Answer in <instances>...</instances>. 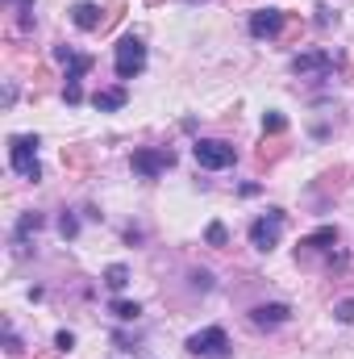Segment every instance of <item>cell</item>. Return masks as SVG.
I'll return each instance as SVG.
<instances>
[{
    "label": "cell",
    "mask_w": 354,
    "mask_h": 359,
    "mask_svg": "<svg viewBox=\"0 0 354 359\" xmlns=\"http://www.w3.org/2000/svg\"><path fill=\"white\" fill-rule=\"evenodd\" d=\"M8 163L21 180H42V163H38V138L34 134H13L8 138Z\"/></svg>",
    "instance_id": "6da1fadb"
},
{
    "label": "cell",
    "mask_w": 354,
    "mask_h": 359,
    "mask_svg": "<svg viewBox=\"0 0 354 359\" xmlns=\"http://www.w3.org/2000/svg\"><path fill=\"white\" fill-rule=\"evenodd\" d=\"M192 155H196V163H200L204 172H225V168H234V159H238V151H234L229 142H221V138H200V142L192 147Z\"/></svg>",
    "instance_id": "7a4b0ae2"
},
{
    "label": "cell",
    "mask_w": 354,
    "mask_h": 359,
    "mask_svg": "<svg viewBox=\"0 0 354 359\" xmlns=\"http://www.w3.org/2000/svg\"><path fill=\"white\" fill-rule=\"evenodd\" d=\"M292 72H296L300 80H325V76L334 72V55H330L325 46H313V50H300V55L292 59Z\"/></svg>",
    "instance_id": "3957f363"
},
{
    "label": "cell",
    "mask_w": 354,
    "mask_h": 359,
    "mask_svg": "<svg viewBox=\"0 0 354 359\" xmlns=\"http://www.w3.org/2000/svg\"><path fill=\"white\" fill-rule=\"evenodd\" d=\"M171 163H176V151L171 147H142V151H134V172L142 180L163 176Z\"/></svg>",
    "instance_id": "277c9868"
},
{
    "label": "cell",
    "mask_w": 354,
    "mask_h": 359,
    "mask_svg": "<svg viewBox=\"0 0 354 359\" xmlns=\"http://www.w3.org/2000/svg\"><path fill=\"white\" fill-rule=\"evenodd\" d=\"M187 351L200 359H225L229 355V334L221 326H208V330H200V334L187 339Z\"/></svg>",
    "instance_id": "5b68a950"
},
{
    "label": "cell",
    "mask_w": 354,
    "mask_h": 359,
    "mask_svg": "<svg viewBox=\"0 0 354 359\" xmlns=\"http://www.w3.org/2000/svg\"><path fill=\"white\" fill-rule=\"evenodd\" d=\"M142 67H146L142 38H121V46H117V80H134V76H142Z\"/></svg>",
    "instance_id": "8992f818"
},
{
    "label": "cell",
    "mask_w": 354,
    "mask_h": 359,
    "mask_svg": "<svg viewBox=\"0 0 354 359\" xmlns=\"http://www.w3.org/2000/svg\"><path fill=\"white\" fill-rule=\"evenodd\" d=\"M279 230H283V209H267L263 217L250 226V247L255 251H271L279 243Z\"/></svg>",
    "instance_id": "52a82bcc"
},
{
    "label": "cell",
    "mask_w": 354,
    "mask_h": 359,
    "mask_svg": "<svg viewBox=\"0 0 354 359\" xmlns=\"http://www.w3.org/2000/svg\"><path fill=\"white\" fill-rule=\"evenodd\" d=\"M283 25H288L283 8H259V13H250V34L255 38H275Z\"/></svg>",
    "instance_id": "ba28073f"
},
{
    "label": "cell",
    "mask_w": 354,
    "mask_h": 359,
    "mask_svg": "<svg viewBox=\"0 0 354 359\" xmlns=\"http://www.w3.org/2000/svg\"><path fill=\"white\" fill-rule=\"evenodd\" d=\"M288 318H292V309L279 305V301H271V305H255V309H250V326H259V330H275V326H283Z\"/></svg>",
    "instance_id": "9c48e42d"
},
{
    "label": "cell",
    "mask_w": 354,
    "mask_h": 359,
    "mask_svg": "<svg viewBox=\"0 0 354 359\" xmlns=\"http://www.w3.org/2000/svg\"><path fill=\"white\" fill-rule=\"evenodd\" d=\"M330 247H338V226H321V230H313L309 238H300V255H309V251H330Z\"/></svg>",
    "instance_id": "30bf717a"
},
{
    "label": "cell",
    "mask_w": 354,
    "mask_h": 359,
    "mask_svg": "<svg viewBox=\"0 0 354 359\" xmlns=\"http://www.w3.org/2000/svg\"><path fill=\"white\" fill-rule=\"evenodd\" d=\"M71 21H76V25H80V29H104V17H100V8H96V4H92V0H80V4H76V8H71Z\"/></svg>",
    "instance_id": "8fae6325"
},
{
    "label": "cell",
    "mask_w": 354,
    "mask_h": 359,
    "mask_svg": "<svg viewBox=\"0 0 354 359\" xmlns=\"http://www.w3.org/2000/svg\"><path fill=\"white\" fill-rule=\"evenodd\" d=\"M125 100H129L125 88H100L96 96H92V104H96L100 113H117V109H125Z\"/></svg>",
    "instance_id": "7c38bea8"
},
{
    "label": "cell",
    "mask_w": 354,
    "mask_h": 359,
    "mask_svg": "<svg viewBox=\"0 0 354 359\" xmlns=\"http://www.w3.org/2000/svg\"><path fill=\"white\" fill-rule=\"evenodd\" d=\"M108 313H113L117 322H138L142 305H138V301H113V305H108Z\"/></svg>",
    "instance_id": "4fadbf2b"
},
{
    "label": "cell",
    "mask_w": 354,
    "mask_h": 359,
    "mask_svg": "<svg viewBox=\"0 0 354 359\" xmlns=\"http://www.w3.org/2000/svg\"><path fill=\"white\" fill-rule=\"evenodd\" d=\"M104 284H108L113 292H121V288L129 284V268H125V264H113V268H104Z\"/></svg>",
    "instance_id": "5bb4252c"
},
{
    "label": "cell",
    "mask_w": 354,
    "mask_h": 359,
    "mask_svg": "<svg viewBox=\"0 0 354 359\" xmlns=\"http://www.w3.org/2000/svg\"><path fill=\"white\" fill-rule=\"evenodd\" d=\"M42 230V213H25L21 222H17V243H25L29 234H38Z\"/></svg>",
    "instance_id": "9a60e30c"
},
{
    "label": "cell",
    "mask_w": 354,
    "mask_h": 359,
    "mask_svg": "<svg viewBox=\"0 0 354 359\" xmlns=\"http://www.w3.org/2000/svg\"><path fill=\"white\" fill-rule=\"evenodd\" d=\"M88 159H92L88 147H67L63 151V168H88Z\"/></svg>",
    "instance_id": "2e32d148"
},
{
    "label": "cell",
    "mask_w": 354,
    "mask_h": 359,
    "mask_svg": "<svg viewBox=\"0 0 354 359\" xmlns=\"http://www.w3.org/2000/svg\"><path fill=\"white\" fill-rule=\"evenodd\" d=\"M283 130H288V117L283 113H275V109L263 113V134H283Z\"/></svg>",
    "instance_id": "e0dca14e"
},
{
    "label": "cell",
    "mask_w": 354,
    "mask_h": 359,
    "mask_svg": "<svg viewBox=\"0 0 354 359\" xmlns=\"http://www.w3.org/2000/svg\"><path fill=\"white\" fill-rule=\"evenodd\" d=\"M283 151H288V147H283L279 138H271V142H263V147H259V163H275Z\"/></svg>",
    "instance_id": "ac0fdd59"
},
{
    "label": "cell",
    "mask_w": 354,
    "mask_h": 359,
    "mask_svg": "<svg viewBox=\"0 0 354 359\" xmlns=\"http://www.w3.org/2000/svg\"><path fill=\"white\" fill-rule=\"evenodd\" d=\"M342 184H346V172H325L321 184H317V192H330V188H334V192H342Z\"/></svg>",
    "instance_id": "d6986e66"
},
{
    "label": "cell",
    "mask_w": 354,
    "mask_h": 359,
    "mask_svg": "<svg viewBox=\"0 0 354 359\" xmlns=\"http://www.w3.org/2000/svg\"><path fill=\"white\" fill-rule=\"evenodd\" d=\"M204 238H208V247H225V243H229V234H225V226H221V222H213V226L204 230Z\"/></svg>",
    "instance_id": "ffe728a7"
},
{
    "label": "cell",
    "mask_w": 354,
    "mask_h": 359,
    "mask_svg": "<svg viewBox=\"0 0 354 359\" xmlns=\"http://www.w3.org/2000/svg\"><path fill=\"white\" fill-rule=\"evenodd\" d=\"M59 230H63V238H76V230H80V222H76L71 213H63V217H59Z\"/></svg>",
    "instance_id": "44dd1931"
},
{
    "label": "cell",
    "mask_w": 354,
    "mask_h": 359,
    "mask_svg": "<svg viewBox=\"0 0 354 359\" xmlns=\"http://www.w3.org/2000/svg\"><path fill=\"white\" fill-rule=\"evenodd\" d=\"M334 318H338V322H354V297L342 301V305H334Z\"/></svg>",
    "instance_id": "7402d4cb"
},
{
    "label": "cell",
    "mask_w": 354,
    "mask_h": 359,
    "mask_svg": "<svg viewBox=\"0 0 354 359\" xmlns=\"http://www.w3.org/2000/svg\"><path fill=\"white\" fill-rule=\"evenodd\" d=\"M192 288L208 292V288H213V276H208V271H192Z\"/></svg>",
    "instance_id": "603a6c76"
},
{
    "label": "cell",
    "mask_w": 354,
    "mask_h": 359,
    "mask_svg": "<svg viewBox=\"0 0 354 359\" xmlns=\"http://www.w3.org/2000/svg\"><path fill=\"white\" fill-rule=\"evenodd\" d=\"M55 347H59V351H71V347H76V334H71V330H59V334H55Z\"/></svg>",
    "instance_id": "cb8c5ba5"
},
{
    "label": "cell",
    "mask_w": 354,
    "mask_h": 359,
    "mask_svg": "<svg viewBox=\"0 0 354 359\" xmlns=\"http://www.w3.org/2000/svg\"><path fill=\"white\" fill-rule=\"evenodd\" d=\"M55 59H59V63H67V67H71V63H76V50H71V46H55Z\"/></svg>",
    "instance_id": "d4e9b609"
},
{
    "label": "cell",
    "mask_w": 354,
    "mask_h": 359,
    "mask_svg": "<svg viewBox=\"0 0 354 359\" xmlns=\"http://www.w3.org/2000/svg\"><path fill=\"white\" fill-rule=\"evenodd\" d=\"M334 21H338V17H334L325 4H321V8H317V25H334Z\"/></svg>",
    "instance_id": "484cf974"
},
{
    "label": "cell",
    "mask_w": 354,
    "mask_h": 359,
    "mask_svg": "<svg viewBox=\"0 0 354 359\" xmlns=\"http://www.w3.org/2000/svg\"><path fill=\"white\" fill-rule=\"evenodd\" d=\"M8 4H21V8H34V0H8Z\"/></svg>",
    "instance_id": "4316f807"
},
{
    "label": "cell",
    "mask_w": 354,
    "mask_h": 359,
    "mask_svg": "<svg viewBox=\"0 0 354 359\" xmlns=\"http://www.w3.org/2000/svg\"><path fill=\"white\" fill-rule=\"evenodd\" d=\"M42 359H55V355H42Z\"/></svg>",
    "instance_id": "83f0119b"
},
{
    "label": "cell",
    "mask_w": 354,
    "mask_h": 359,
    "mask_svg": "<svg viewBox=\"0 0 354 359\" xmlns=\"http://www.w3.org/2000/svg\"><path fill=\"white\" fill-rule=\"evenodd\" d=\"M351 76H354V72H351Z\"/></svg>",
    "instance_id": "f1b7e54d"
}]
</instances>
